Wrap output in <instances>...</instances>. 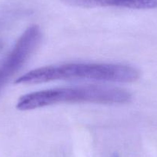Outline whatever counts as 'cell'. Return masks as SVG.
Instances as JSON below:
<instances>
[{"label":"cell","instance_id":"cell-1","mask_svg":"<svg viewBox=\"0 0 157 157\" xmlns=\"http://www.w3.org/2000/svg\"><path fill=\"white\" fill-rule=\"evenodd\" d=\"M140 72L132 66L114 63H67L38 68L17 78L16 84L43 83L56 80H96L132 82Z\"/></svg>","mask_w":157,"mask_h":157},{"label":"cell","instance_id":"cell-2","mask_svg":"<svg viewBox=\"0 0 157 157\" xmlns=\"http://www.w3.org/2000/svg\"><path fill=\"white\" fill-rule=\"evenodd\" d=\"M131 97L128 91L114 86L90 85L62 87L22 96L16 108L26 111L61 103H125L129 102Z\"/></svg>","mask_w":157,"mask_h":157},{"label":"cell","instance_id":"cell-3","mask_svg":"<svg viewBox=\"0 0 157 157\" xmlns=\"http://www.w3.org/2000/svg\"><path fill=\"white\" fill-rule=\"evenodd\" d=\"M42 32L38 25L29 27L0 65V91L10 78L27 63L41 43Z\"/></svg>","mask_w":157,"mask_h":157},{"label":"cell","instance_id":"cell-4","mask_svg":"<svg viewBox=\"0 0 157 157\" xmlns=\"http://www.w3.org/2000/svg\"><path fill=\"white\" fill-rule=\"evenodd\" d=\"M63 3L72 6L120 7V8L146 10L157 8V0H61Z\"/></svg>","mask_w":157,"mask_h":157},{"label":"cell","instance_id":"cell-5","mask_svg":"<svg viewBox=\"0 0 157 157\" xmlns=\"http://www.w3.org/2000/svg\"><path fill=\"white\" fill-rule=\"evenodd\" d=\"M2 49V43H0V49Z\"/></svg>","mask_w":157,"mask_h":157}]
</instances>
